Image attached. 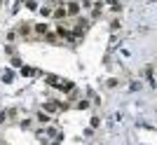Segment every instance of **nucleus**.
Instances as JSON below:
<instances>
[{
  "label": "nucleus",
  "instance_id": "6",
  "mask_svg": "<svg viewBox=\"0 0 157 145\" xmlns=\"http://www.w3.org/2000/svg\"><path fill=\"white\" fill-rule=\"evenodd\" d=\"M52 12H54L52 7H42V14H45V17H49V14H52Z\"/></svg>",
  "mask_w": 157,
  "mask_h": 145
},
{
  "label": "nucleus",
  "instance_id": "2",
  "mask_svg": "<svg viewBox=\"0 0 157 145\" xmlns=\"http://www.w3.org/2000/svg\"><path fill=\"white\" fill-rule=\"evenodd\" d=\"M54 17H56V19H61V17H66V14H68V12H66V7H56V9H54Z\"/></svg>",
  "mask_w": 157,
  "mask_h": 145
},
{
  "label": "nucleus",
  "instance_id": "1",
  "mask_svg": "<svg viewBox=\"0 0 157 145\" xmlns=\"http://www.w3.org/2000/svg\"><path fill=\"white\" fill-rule=\"evenodd\" d=\"M66 12H68V14H78L80 12V5H78V2H71V5L66 7Z\"/></svg>",
  "mask_w": 157,
  "mask_h": 145
},
{
  "label": "nucleus",
  "instance_id": "3",
  "mask_svg": "<svg viewBox=\"0 0 157 145\" xmlns=\"http://www.w3.org/2000/svg\"><path fill=\"white\" fill-rule=\"evenodd\" d=\"M59 103H47V106H45V110H49V112H54V110H59Z\"/></svg>",
  "mask_w": 157,
  "mask_h": 145
},
{
  "label": "nucleus",
  "instance_id": "4",
  "mask_svg": "<svg viewBox=\"0 0 157 145\" xmlns=\"http://www.w3.org/2000/svg\"><path fill=\"white\" fill-rule=\"evenodd\" d=\"M108 5H110V9L117 12V9H120V0H108Z\"/></svg>",
  "mask_w": 157,
  "mask_h": 145
},
{
  "label": "nucleus",
  "instance_id": "5",
  "mask_svg": "<svg viewBox=\"0 0 157 145\" xmlns=\"http://www.w3.org/2000/svg\"><path fill=\"white\" fill-rule=\"evenodd\" d=\"M35 31H38V33H47V24H38Z\"/></svg>",
  "mask_w": 157,
  "mask_h": 145
}]
</instances>
